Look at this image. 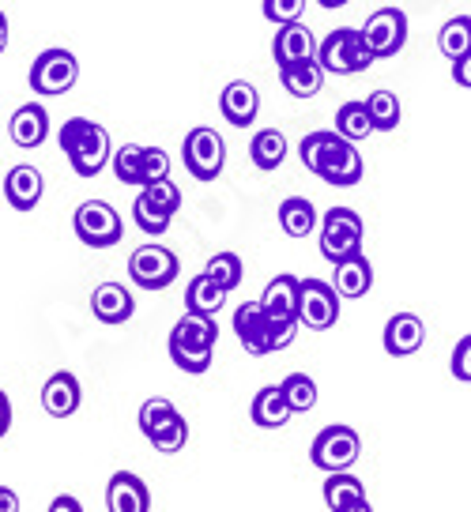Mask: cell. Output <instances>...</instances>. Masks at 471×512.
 Instances as JSON below:
<instances>
[{
    "instance_id": "6da1fadb",
    "label": "cell",
    "mask_w": 471,
    "mask_h": 512,
    "mask_svg": "<svg viewBox=\"0 0 471 512\" xmlns=\"http://www.w3.org/2000/svg\"><path fill=\"white\" fill-rule=\"evenodd\" d=\"M298 155H302V166H306L309 174H317L325 185L351 189V185L362 181V155H358V147L340 140L332 128L306 132L302 144H298Z\"/></svg>"
},
{
    "instance_id": "7a4b0ae2",
    "label": "cell",
    "mask_w": 471,
    "mask_h": 512,
    "mask_svg": "<svg viewBox=\"0 0 471 512\" xmlns=\"http://www.w3.org/2000/svg\"><path fill=\"white\" fill-rule=\"evenodd\" d=\"M57 144L65 151L68 166L80 177H98L106 166H110V132L91 121V117H68L61 132H57Z\"/></svg>"
},
{
    "instance_id": "3957f363",
    "label": "cell",
    "mask_w": 471,
    "mask_h": 512,
    "mask_svg": "<svg viewBox=\"0 0 471 512\" xmlns=\"http://www.w3.org/2000/svg\"><path fill=\"white\" fill-rule=\"evenodd\" d=\"M215 343H219V324L215 317H196V313H185V317L174 324L170 332V358L181 373H208L215 358Z\"/></svg>"
},
{
    "instance_id": "277c9868",
    "label": "cell",
    "mask_w": 471,
    "mask_h": 512,
    "mask_svg": "<svg viewBox=\"0 0 471 512\" xmlns=\"http://www.w3.org/2000/svg\"><path fill=\"white\" fill-rule=\"evenodd\" d=\"M140 430L151 441V448L163 452V456L181 452L185 441H189V422L178 415V407L166 400V396H151L140 407Z\"/></svg>"
},
{
    "instance_id": "5b68a950",
    "label": "cell",
    "mask_w": 471,
    "mask_h": 512,
    "mask_svg": "<svg viewBox=\"0 0 471 512\" xmlns=\"http://www.w3.org/2000/svg\"><path fill=\"white\" fill-rule=\"evenodd\" d=\"M313 61L321 64L325 76L328 72H332V76H358V72H366V68L374 64V57H370V49L362 46V34H358L355 27H336V31L317 46Z\"/></svg>"
},
{
    "instance_id": "8992f818",
    "label": "cell",
    "mask_w": 471,
    "mask_h": 512,
    "mask_svg": "<svg viewBox=\"0 0 471 512\" xmlns=\"http://www.w3.org/2000/svg\"><path fill=\"white\" fill-rule=\"evenodd\" d=\"M178 208H181V189L170 177H163V181H151V185L140 189L136 204H132V219H136V226L144 234L159 238V234L170 230V219L178 215Z\"/></svg>"
},
{
    "instance_id": "52a82bcc",
    "label": "cell",
    "mask_w": 471,
    "mask_h": 512,
    "mask_svg": "<svg viewBox=\"0 0 471 512\" xmlns=\"http://www.w3.org/2000/svg\"><path fill=\"white\" fill-rule=\"evenodd\" d=\"M181 162L196 181H215L227 166V144L223 136L208 125H196L193 132H185V144H181Z\"/></svg>"
},
{
    "instance_id": "ba28073f",
    "label": "cell",
    "mask_w": 471,
    "mask_h": 512,
    "mask_svg": "<svg viewBox=\"0 0 471 512\" xmlns=\"http://www.w3.org/2000/svg\"><path fill=\"white\" fill-rule=\"evenodd\" d=\"M27 80H31L34 95H46V98L68 95L76 87V80H80V61L68 49H46V53L34 57Z\"/></svg>"
},
{
    "instance_id": "9c48e42d",
    "label": "cell",
    "mask_w": 471,
    "mask_h": 512,
    "mask_svg": "<svg viewBox=\"0 0 471 512\" xmlns=\"http://www.w3.org/2000/svg\"><path fill=\"white\" fill-rule=\"evenodd\" d=\"M362 456V441L351 426H325V430L313 437L309 445V464L325 475H336V471H347Z\"/></svg>"
},
{
    "instance_id": "30bf717a",
    "label": "cell",
    "mask_w": 471,
    "mask_h": 512,
    "mask_svg": "<svg viewBox=\"0 0 471 512\" xmlns=\"http://www.w3.org/2000/svg\"><path fill=\"white\" fill-rule=\"evenodd\" d=\"M362 219L351 208H332L321 219V256L328 264H340L347 256L362 253Z\"/></svg>"
},
{
    "instance_id": "8fae6325",
    "label": "cell",
    "mask_w": 471,
    "mask_h": 512,
    "mask_svg": "<svg viewBox=\"0 0 471 512\" xmlns=\"http://www.w3.org/2000/svg\"><path fill=\"white\" fill-rule=\"evenodd\" d=\"M72 230H76V238L83 245H91V249H110L121 241L125 234V226H121V215L114 211V204H106V200H83L76 215H72Z\"/></svg>"
},
{
    "instance_id": "7c38bea8",
    "label": "cell",
    "mask_w": 471,
    "mask_h": 512,
    "mask_svg": "<svg viewBox=\"0 0 471 512\" xmlns=\"http://www.w3.org/2000/svg\"><path fill=\"white\" fill-rule=\"evenodd\" d=\"M358 34L374 61H389L407 46V12L404 8H377Z\"/></svg>"
},
{
    "instance_id": "4fadbf2b",
    "label": "cell",
    "mask_w": 471,
    "mask_h": 512,
    "mask_svg": "<svg viewBox=\"0 0 471 512\" xmlns=\"http://www.w3.org/2000/svg\"><path fill=\"white\" fill-rule=\"evenodd\" d=\"M181 264L178 256L170 253L166 245H140L136 253L129 256V279L140 290H166L174 279H178Z\"/></svg>"
},
{
    "instance_id": "5bb4252c",
    "label": "cell",
    "mask_w": 471,
    "mask_h": 512,
    "mask_svg": "<svg viewBox=\"0 0 471 512\" xmlns=\"http://www.w3.org/2000/svg\"><path fill=\"white\" fill-rule=\"evenodd\" d=\"M340 320V294L325 279H298V324L328 332Z\"/></svg>"
},
{
    "instance_id": "9a60e30c",
    "label": "cell",
    "mask_w": 471,
    "mask_h": 512,
    "mask_svg": "<svg viewBox=\"0 0 471 512\" xmlns=\"http://www.w3.org/2000/svg\"><path fill=\"white\" fill-rule=\"evenodd\" d=\"M234 336L245 347V354H272V320L264 317V309L257 302H245L234 309Z\"/></svg>"
},
{
    "instance_id": "2e32d148",
    "label": "cell",
    "mask_w": 471,
    "mask_h": 512,
    "mask_svg": "<svg viewBox=\"0 0 471 512\" xmlns=\"http://www.w3.org/2000/svg\"><path fill=\"white\" fill-rule=\"evenodd\" d=\"M106 509L110 512H151V490L140 475L117 471L106 482Z\"/></svg>"
},
{
    "instance_id": "e0dca14e",
    "label": "cell",
    "mask_w": 471,
    "mask_h": 512,
    "mask_svg": "<svg viewBox=\"0 0 471 512\" xmlns=\"http://www.w3.org/2000/svg\"><path fill=\"white\" fill-rule=\"evenodd\" d=\"M8 136H12V144L23 147V151L42 147L49 136V110L42 106V102L19 106V110L12 113V121H8Z\"/></svg>"
},
{
    "instance_id": "ac0fdd59",
    "label": "cell",
    "mask_w": 471,
    "mask_h": 512,
    "mask_svg": "<svg viewBox=\"0 0 471 512\" xmlns=\"http://www.w3.org/2000/svg\"><path fill=\"white\" fill-rule=\"evenodd\" d=\"M381 343H385V354L407 358V354H415L426 343V324L415 317V313H396V317H389V324H385Z\"/></svg>"
},
{
    "instance_id": "d6986e66",
    "label": "cell",
    "mask_w": 471,
    "mask_h": 512,
    "mask_svg": "<svg viewBox=\"0 0 471 512\" xmlns=\"http://www.w3.org/2000/svg\"><path fill=\"white\" fill-rule=\"evenodd\" d=\"M42 192H46V181H42V174H38L34 166H27V162L12 166L8 177H4V196H8V204L16 211H34L42 204Z\"/></svg>"
},
{
    "instance_id": "ffe728a7",
    "label": "cell",
    "mask_w": 471,
    "mask_h": 512,
    "mask_svg": "<svg viewBox=\"0 0 471 512\" xmlns=\"http://www.w3.org/2000/svg\"><path fill=\"white\" fill-rule=\"evenodd\" d=\"M80 381H76V373H68V369H61V373H53L46 381V388H42V407H46L49 418H72L76 411H80Z\"/></svg>"
},
{
    "instance_id": "44dd1931",
    "label": "cell",
    "mask_w": 471,
    "mask_h": 512,
    "mask_svg": "<svg viewBox=\"0 0 471 512\" xmlns=\"http://www.w3.org/2000/svg\"><path fill=\"white\" fill-rule=\"evenodd\" d=\"M313 53H317V38H313V31H309L306 23H287V27H279L276 38H272V57H276L279 68L309 61Z\"/></svg>"
},
{
    "instance_id": "7402d4cb",
    "label": "cell",
    "mask_w": 471,
    "mask_h": 512,
    "mask_svg": "<svg viewBox=\"0 0 471 512\" xmlns=\"http://www.w3.org/2000/svg\"><path fill=\"white\" fill-rule=\"evenodd\" d=\"M219 110H223V117H227L234 128H245L257 121L260 113V95L253 83L245 80H234L223 87V95H219Z\"/></svg>"
},
{
    "instance_id": "603a6c76",
    "label": "cell",
    "mask_w": 471,
    "mask_h": 512,
    "mask_svg": "<svg viewBox=\"0 0 471 512\" xmlns=\"http://www.w3.org/2000/svg\"><path fill=\"white\" fill-rule=\"evenodd\" d=\"M336 272H332V290L340 294V298H366L370 287H374V264L366 260V256H347L340 264H332Z\"/></svg>"
},
{
    "instance_id": "cb8c5ba5",
    "label": "cell",
    "mask_w": 471,
    "mask_h": 512,
    "mask_svg": "<svg viewBox=\"0 0 471 512\" xmlns=\"http://www.w3.org/2000/svg\"><path fill=\"white\" fill-rule=\"evenodd\" d=\"M91 313L102 324H125L136 313V298L121 283H98L95 294H91Z\"/></svg>"
},
{
    "instance_id": "d4e9b609",
    "label": "cell",
    "mask_w": 471,
    "mask_h": 512,
    "mask_svg": "<svg viewBox=\"0 0 471 512\" xmlns=\"http://www.w3.org/2000/svg\"><path fill=\"white\" fill-rule=\"evenodd\" d=\"M260 309L272 320H298V279L294 275H276L264 294H260Z\"/></svg>"
},
{
    "instance_id": "484cf974",
    "label": "cell",
    "mask_w": 471,
    "mask_h": 512,
    "mask_svg": "<svg viewBox=\"0 0 471 512\" xmlns=\"http://www.w3.org/2000/svg\"><path fill=\"white\" fill-rule=\"evenodd\" d=\"M249 418H253V426H260V430H279V426H287V422H291V407H287V400H283L279 384L260 388L257 396H253Z\"/></svg>"
},
{
    "instance_id": "4316f807",
    "label": "cell",
    "mask_w": 471,
    "mask_h": 512,
    "mask_svg": "<svg viewBox=\"0 0 471 512\" xmlns=\"http://www.w3.org/2000/svg\"><path fill=\"white\" fill-rule=\"evenodd\" d=\"M279 83H283V91H287V95L313 98V95H321V87H325V72H321V64L309 57V61L279 68Z\"/></svg>"
},
{
    "instance_id": "83f0119b",
    "label": "cell",
    "mask_w": 471,
    "mask_h": 512,
    "mask_svg": "<svg viewBox=\"0 0 471 512\" xmlns=\"http://www.w3.org/2000/svg\"><path fill=\"white\" fill-rule=\"evenodd\" d=\"M223 305H227V290L215 287L208 275L200 272V275L189 279V287H185V313H196V317H215Z\"/></svg>"
},
{
    "instance_id": "f1b7e54d",
    "label": "cell",
    "mask_w": 471,
    "mask_h": 512,
    "mask_svg": "<svg viewBox=\"0 0 471 512\" xmlns=\"http://www.w3.org/2000/svg\"><path fill=\"white\" fill-rule=\"evenodd\" d=\"M279 226H283L287 238H309L317 230V208H313V200H306V196H287L279 204Z\"/></svg>"
},
{
    "instance_id": "f546056e",
    "label": "cell",
    "mask_w": 471,
    "mask_h": 512,
    "mask_svg": "<svg viewBox=\"0 0 471 512\" xmlns=\"http://www.w3.org/2000/svg\"><path fill=\"white\" fill-rule=\"evenodd\" d=\"M249 159H253V166L264 170V174L279 170L283 159H287V136H283L279 128H260L257 136H253V144H249Z\"/></svg>"
},
{
    "instance_id": "4dcf8cb0",
    "label": "cell",
    "mask_w": 471,
    "mask_h": 512,
    "mask_svg": "<svg viewBox=\"0 0 471 512\" xmlns=\"http://www.w3.org/2000/svg\"><path fill=\"white\" fill-rule=\"evenodd\" d=\"M362 106H366V117H370L374 132H396V125H400V98L392 91H374Z\"/></svg>"
},
{
    "instance_id": "1f68e13d",
    "label": "cell",
    "mask_w": 471,
    "mask_h": 512,
    "mask_svg": "<svg viewBox=\"0 0 471 512\" xmlns=\"http://www.w3.org/2000/svg\"><path fill=\"white\" fill-rule=\"evenodd\" d=\"M340 140L347 144H358V140H366L374 128H370V117H366V106L362 102H343L340 110H336V128H332Z\"/></svg>"
},
{
    "instance_id": "d6a6232c",
    "label": "cell",
    "mask_w": 471,
    "mask_h": 512,
    "mask_svg": "<svg viewBox=\"0 0 471 512\" xmlns=\"http://www.w3.org/2000/svg\"><path fill=\"white\" fill-rule=\"evenodd\" d=\"M279 392L291 407V415H306V411L317 407V381L309 373H291L287 381L279 384Z\"/></svg>"
},
{
    "instance_id": "836d02e7",
    "label": "cell",
    "mask_w": 471,
    "mask_h": 512,
    "mask_svg": "<svg viewBox=\"0 0 471 512\" xmlns=\"http://www.w3.org/2000/svg\"><path fill=\"white\" fill-rule=\"evenodd\" d=\"M362 497H366L362 479L347 475V471H336V475H328L325 479V505L332 512L343 509V505H351V501H362Z\"/></svg>"
},
{
    "instance_id": "e575fe53",
    "label": "cell",
    "mask_w": 471,
    "mask_h": 512,
    "mask_svg": "<svg viewBox=\"0 0 471 512\" xmlns=\"http://www.w3.org/2000/svg\"><path fill=\"white\" fill-rule=\"evenodd\" d=\"M204 275H208L219 290H227V294H230L234 287H242V275H245L242 256H238V253H215L212 260H208Z\"/></svg>"
},
{
    "instance_id": "d590c367",
    "label": "cell",
    "mask_w": 471,
    "mask_h": 512,
    "mask_svg": "<svg viewBox=\"0 0 471 512\" xmlns=\"http://www.w3.org/2000/svg\"><path fill=\"white\" fill-rule=\"evenodd\" d=\"M438 46H441V53H445L449 61H456V57H468V53H471V19L468 16L449 19V23L441 27V34H438Z\"/></svg>"
},
{
    "instance_id": "8d00e7d4",
    "label": "cell",
    "mask_w": 471,
    "mask_h": 512,
    "mask_svg": "<svg viewBox=\"0 0 471 512\" xmlns=\"http://www.w3.org/2000/svg\"><path fill=\"white\" fill-rule=\"evenodd\" d=\"M140 155H144L140 144H121L117 151H110V166L121 185H140Z\"/></svg>"
},
{
    "instance_id": "74e56055",
    "label": "cell",
    "mask_w": 471,
    "mask_h": 512,
    "mask_svg": "<svg viewBox=\"0 0 471 512\" xmlns=\"http://www.w3.org/2000/svg\"><path fill=\"white\" fill-rule=\"evenodd\" d=\"M163 177H170V155L163 147H144V155H140V189L151 185V181H163Z\"/></svg>"
},
{
    "instance_id": "f35d334b",
    "label": "cell",
    "mask_w": 471,
    "mask_h": 512,
    "mask_svg": "<svg viewBox=\"0 0 471 512\" xmlns=\"http://www.w3.org/2000/svg\"><path fill=\"white\" fill-rule=\"evenodd\" d=\"M302 12H306V0H264V19L276 27L302 23Z\"/></svg>"
},
{
    "instance_id": "ab89813d",
    "label": "cell",
    "mask_w": 471,
    "mask_h": 512,
    "mask_svg": "<svg viewBox=\"0 0 471 512\" xmlns=\"http://www.w3.org/2000/svg\"><path fill=\"white\" fill-rule=\"evenodd\" d=\"M468 358H471V339L464 336L460 343H456V351H453V377L460 384H468L471 381V366H468Z\"/></svg>"
},
{
    "instance_id": "60d3db41",
    "label": "cell",
    "mask_w": 471,
    "mask_h": 512,
    "mask_svg": "<svg viewBox=\"0 0 471 512\" xmlns=\"http://www.w3.org/2000/svg\"><path fill=\"white\" fill-rule=\"evenodd\" d=\"M49 512H83V505H80V497L57 494L53 501H49Z\"/></svg>"
},
{
    "instance_id": "b9f144b4",
    "label": "cell",
    "mask_w": 471,
    "mask_h": 512,
    "mask_svg": "<svg viewBox=\"0 0 471 512\" xmlns=\"http://www.w3.org/2000/svg\"><path fill=\"white\" fill-rule=\"evenodd\" d=\"M8 430H12V400H8V392L0 388V441H4Z\"/></svg>"
},
{
    "instance_id": "7bdbcfd3",
    "label": "cell",
    "mask_w": 471,
    "mask_h": 512,
    "mask_svg": "<svg viewBox=\"0 0 471 512\" xmlns=\"http://www.w3.org/2000/svg\"><path fill=\"white\" fill-rule=\"evenodd\" d=\"M468 64H471V53H468V57H456V61H453V80L460 83L464 91H468V87H471V72H468Z\"/></svg>"
},
{
    "instance_id": "ee69618b",
    "label": "cell",
    "mask_w": 471,
    "mask_h": 512,
    "mask_svg": "<svg viewBox=\"0 0 471 512\" xmlns=\"http://www.w3.org/2000/svg\"><path fill=\"white\" fill-rule=\"evenodd\" d=\"M0 512H19V494L12 486H0Z\"/></svg>"
},
{
    "instance_id": "f6af8a7d",
    "label": "cell",
    "mask_w": 471,
    "mask_h": 512,
    "mask_svg": "<svg viewBox=\"0 0 471 512\" xmlns=\"http://www.w3.org/2000/svg\"><path fill=\"white\" fill-rule=\"evenodd\" d=\"M336 512H374V505L362 497V501H351V505H343V509H336Z\"/></svg>"
},
{
    "instance_id": "bcb514c9",
    "label": "cell",
    "mask_w": 471,
    "mask_h": 512,
    "mask_svg": "<svg viewBox=\"0 0 471 512\" xmlns=\"http://www.w3.org/2000/svg\"><path fill=\"white\" fill-rule=\"evenodd\" d=\"M4 49H8V16L0 12V53H4Z\"/></svg>"
},
{
    "instance_id": "7dc6e473",
    "label": "cell",
    "mask_w": 471,
    "mask_h": 512,
    "mask_svg": "<svg viewBox=\"0 0 471 512\" xmlns=\"http://www.w3.org/2000/svg\"><path fill=\"white\" fill-rule=\"evenodd\" d=\"M321 8H343V4H351V0H317Z\"/></svg>"
}]
</instances>
